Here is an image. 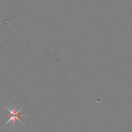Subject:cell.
Listing matches in <instances>:
<instances>
[{
    "label": "cell",
    "mask_w": 132,
    "mask_h": 132,
    "mask_svg": "<svg viewBox=\"0 0 132 132\" xmlns=\"http://www.w3.org/2000/svg\"><path fill=\"white\" fill-rule=\"evenodd\" d=\"M4 105L5 106V107L6 108V109H7V110L10 112V114L11 116H18L19 117H22V116H31L30 114H20V112H21L22 109H23V108L25 106V105H24L21 108H20L18 110H17L16 109L15 107H12L11 105L8 106H6V105H5L4 104Z\"/></svg>",
    "instance_id": "6da1fadb"
},
{
    "label": "cell",
    "mask_w": 132,
    "mask_h": 132,
    "mask_svg": "<svg viewBox=\"0 0 132 132\" xmlns=\"http://www.w3.org/2000/svg\"><path fill=\"white\" fill-rule=\"evenodd\" d=\"M19 117H19V116H11V117H10V119L7 121V122L5 123V124L4 125V126H6L9 122H11L12 123H13V125H15V121H16V120H18L20 122H21V123L22 124H23L24 126H25V125L22 123V122L21 121V120H20ZM4 126H3V127H4Z\"/></svg>",
    "instance_id": "7a4b0ae2"
}]
</instances>
